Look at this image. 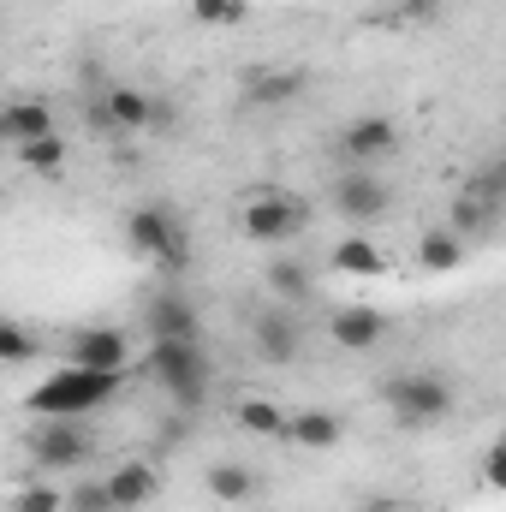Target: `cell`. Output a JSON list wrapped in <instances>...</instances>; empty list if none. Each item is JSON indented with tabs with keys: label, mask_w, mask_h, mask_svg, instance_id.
Here are the masks:
<instances>
[{
	"label": "cell",
	"mask_w": 506,
	"mask_h": 512,
	"mask_svg": "<svg viewBox=\"0 0 506 512\" xmlns=\"http://www.w3.org/2000/svg\"><path fill=\"white\" fill-rule=\"evenodd\" d=\"M143 370H149V382L173 399V411H203L209 382H215V364H209L203 340H149Z\"/></svg>",
	"instance_id": "cell-1"
},
{
	"label": "cell",
	"mask_w": 506,
	"mask_h": 512,
	"mask_svg": "<svg viewBox=\"0 0 506 512\" xmlns=\"http://www.w3.org/2000/svg\"><path fill=\"white\" fill-rule=\"evenodd\" d=\"M191 18L209 30H233V24H245V0H191Z\"/></svg>",
	"instance_id": "cell-26"
},
{
	"label": "cell",
	"mask_w": 506,
	"mask_h": 512,
	"mask_svg": "<svg viewBox=\"0 0 506 512\" xmlns=\"http://www.w3.org/2000/svg\"><path fill=\"white\" fill-rule=\"evenodd\" d=\"M340 435H346V429H340V417H334V411H316V405H310V411L286 417V441H292V447H304V453H334V447H340Z\"/></svg>",
	"instance_id": "cell-16"
},
{
	"label": "cell",
	"mask_w": 506,
	"mask_h": 512,
	"mask_svg": "<svg viewBox=\"0 0 506 512\" xmlns=\"http://www.w3.org/2000/svg\"><path fill=\"white\" fill-rule=\"evenodd\" d=\"M12 512H66V489H54V483H30V489L12 495Z\"/></svg>",
	"instance_id": "cell-27"
},
{
	"label": "cell",
	"mask_w": 506,
	"mask_h": 512,
	"mask_svg": "<svg viewBox=\"0 0 506 512\" xmlns=\"http://www.w3.org/2000/svg\"><path fill=\"white\" fill-rule=\"evenodd\" d=\"M304 90H310V78H304L298 66H251V78H245V108L280 114V108H292Z\"/></svg>",
	"instance_id": "cell-11"
},
{
	"label": "cell",
	"mask_w": 506,
	"mask_h": 512,
	"mask_svg": "<svg viewBox=\"0 0 506 512\" xmlns=\"http://www.w3.org/2000/svg\"><path fill=\"white\" fill-rule=\"evenodd\" d=\"M483 477H489L495 489L506 483V447H489V465H483Z\"/></svg>",
	"instance_id": "cell-31"
},
{
	"label": "cell",
	"mask_w": 506,
	"mask_h": 512,
	"mask_svg": "<svg viewBox=\"0 0 506 512\" xmlns=\"http://www.w3.org/2000/svg\"><path fill=\"white\" fill-rule=\"evenodd\" d=\"M251 346H256V358H262V364H274V370L298 364V352H304V328H298L292 304H268V310H256Z\"/></svg>",
	"instance_id": "cell-8"
},
{
	"label": "cell",
	"mask_w": 506,
	"mask_h": 512,
	"mask_svg": "<svg viewBox=\"0 0 506 512\" xmlns=\"http://www.w3.org/2000/svg\"><path fill=\"white\" fill-rule=\"evenodd\" d=\"M120 382H126V376L66 364L60 376H48V382L30 393V411H36V417H96V411L120 393Z\"/></svg>",
	"instance_id": "cell-3"
},
{
	"label": "cell",
	"mask_w": 506,
	"mask_h": 512,
	"mask_svg": "<svg viewBox=\"0 0 506 512\" xmlns=\"http://www.w3.org/2000/svg\"><path fill=\"white\" fill-rule=\"evenodd\" d=\"M268 304H304L310 292H316V280L304 274V262H292V256H268Z\"/></svg>",
	"instance_id": "cell-17"
},
{
	"label": "cell",
	"mask_w": 506,
	"mask_h": 512,
	"mask_svg": "<svg viewBox=\"0 0 506 512\" xmlns=\"http://www.w3.org/2000/svg\"><path fill=\"white\" fill-rule=\"evenodd\" d=\"M399 149V126L387 120V114H358L352 126L340 131V155L352 161V167H376Z\"/></svg>",
	"instance_id": "cell-9"
},
{
	"label": "cell",
	"mask_w": 506,
	"mask_h": 512,
	"mask_svg": "<svg viewBox=\"0 0 506 512\" xmlns=\"http://www.w3.org/2000/svg\"><path fill=\"white\" fill-rule=\"evenodd\" d=\"M334 268H340V274H381V268H387V256H381L376 239L352 233V239H340V245H334Z\"/></svg>",
	"instance_id": "cell-22"
},
{
	"label": "cell",
	"mask_w": 506,
	"mask_h": 512,
	"mask_svg": "<svg viewBox=\"0 0 506 512\" xmlns=\"http://www.w3.org/2000/svg\"><path fill=\"white\" fill-rule=\"evenodd\" d=\"M96 453V429L90 417H42V429L30 435V459L36 471H78Z\"/></svg>",
	"instance_id": "cell-5"
},
{
	"label": "cell",
	"mask_w": 506,
	"mask_h": 512,
	"mask_svg": "<svg viewBox=\"0 0 506 512\" xmlns=\"http://www.w3.org/2000/svg\"><path fill=\"white\" fill-rule=\"evenodd\" d=\"M239 221H245V239H256V245H286V239L304 233L310 209H304V197H292V191H256Z\"/></svg>",
	"instance_id": "cell-6"
},
{
	"label": "cell",
	"mask_w": 506,
	"mask_h": 512,
	"mask_svg": "<svg viewBox=\"0 0 506 512\" xmlns=\"http://www.w3.org/2000/svg\"><path fill=\"white\" fill-rule=\"evenodd\" d=\"M66 512H114L108 483H78V489H66Z\"/></svg>",
	"instance_id": "cell-28"
},
{
	"label": "cell",
	"mask_w": 506,
	"mask_h": 512,
	"mask_svg": "<svg viewBox=\"0 0 506 512\" xmlns=\"http://www.w3.org/2000/svg\"><path fill=\"white\" fill-rule=\"evenodd\" d=\"M18 161H24L30 173H48V179H54V173L66 167V137H60V131L30 137V143H18Z\"/></svg>",
	"instance_id": "cell-24"
},
{
	"label": "cell",
	"mask_w": 506,
	"mask_h": 512,
	"mask_svg": "<svg viewBox=\"0 0 506 512\" xmlns=\"http://www.w3.org/2000/svg\"><path fill=\"white\" fill-rule=\"evenodd\" d=\"M387 179H381L376 167H346L340 179H334V215L340 221H352V227H370L387 215Z\"/></svg>",
	"instance_id": "cell-7"
},
{
	"label": "cell",
	"mask_w": 506,
	"mask_h": 512,
	"mask_svg": "<svg viewBox=\"0 0 506 512\" xmlns=\"http://www.w3.org/2000/svg\"><path fill=\"white\" fill-rule=\"evenodd\" d=\"M381 405L393 411L399 429H435V423L453 417L459 393H453V382L441 370H405V376L381 382Z\"/></svg>",
	"instance_id": "cell-2"
},
{
	"label": "cell",
	"mask_w": 506,
	"mask_h": 512,
	"mask_svg": "<svg viewBox=\"0 0 506 512\" xmlns=\"http://www.w3.org/2000/svg\"><path fill=\"white\" fill-rule=\"evenodd\" d=\"M495 221H501V215H495L489 203H477L471 191H459V203H453V221H447V233H459L465 245H477V239H489V233H495Z\"/></svg>",
	"instance_id": "cell-19"
},
{
	"label": "cell",
	"mask_w": 506,
	"mask_h": 512,
	"mask_svg": "<svg viewBox=\"0 0 506 512\" xmlns=\"http://www.w3.org/2000/svg\"><path fill=\"white\" fill-rule=\"evenodd\" d=\"M143 328L149 340H203V322H197V304L185 292H155L143 304Z\"/></svg>",
	"instance_id": "cell-10"
},
{
	"label": "cell",
	"mask_w": 506,
	"mask_h": 512,
	"mask_svg": "<svg viewBox=\"0 0 506 512\" xmlns=\"http://www.w3.org/2000/svg\"><path fill=\"white\" fill-rule=\"evenodd\" d=\"M102 483H108L114 512H137V507H149V501L161 495V471H155L149 459H126V465H114Z\"/></svg>",
	"instance_id": "cell-15"
},
{
	"label": "cell",
	"mask_w": 506,
	"mask_h": 512,
	"mask_svg": "<svg viewBox=\"0 0 506 512\" xmlns=\"http://www.w3.org/2000/svg\"><path fill=\"white\" fill-rule=\"evenodd\" d=\"M72 364L78 370H108V376H126L131 346L120 328H78L72 334Z\"/></svg>",
	"instance_id": "cell-13"
},
{
	"label": "cell",
	"mask_w": 506,
	"mask_h": 512,
	"mask_svg": "<svg viewBox=\"0 0 506 512\" xmlns=\"http://www.w3.org/2000/svg\"><path fill=\"white\" fill-rule=\"evenodd\" d=\"M90 126H96V131H120V137L149 131V96H143V90H131V84L108 90L102 102H90Z\"/></svg>",
	"instance_id": "cell-14"
},
{
	"label": "cell",
	"mask_w": 506,
	"mask_h": 512,
	"mask_svg": "<svg viewBox=\"0 0 506 512\" xmlns=\"http://www.w3.org/2000/svg\"><path fill=\"white\" fill-rule=\"evenodd\" d=\"M209 495H215L221 507H245L256 495V471L251 465H233V459H215V465H209Z\"/></svg>",
	"instance_id": "cell-18"
},
{
	"label": "cell",
	"mask_w": 506,
	"mask_h": 512,
	"mask_svg": "<svg viewBox=\"0 0 506 512\" xmlns=\"http://www.w3.org/2000/svg\"><path fill=\"white\" fill-rule=\"evenodd\" d=\"M465 239L459 233H447V227H435V233H423V245H417V256H423V268H435V274H453L459 262H465Z\"/></svg>",
	"instance_id": "cell-23"
},
{
	"label": "cell",
	"mask_w": 506,
	"mask_h": 512,
	"mask_svg": "<svg viewBox=\"0 0 506 512\" xmlns=\"http://www.w3.org/2000/svg\"><path fill=\"white\" fill-rule=\"evenodd\" d=\"M399 18H411V24H435V18H441V0H399Z\"/></svg>",
	"instance_id": "cell-29"
},
{
	"label": "cell",
	"mask_w": 506,
	"mask_h": 512,
	"mask_svg": "<svg viewBox=\"0 0 506 512\" xmlns=\"http://www.w3.org/2000/svg\"><path fill=\"white\" fill-rule=\"evenodd\" d=\"M54 131V114L42 102H18V108H0V137L12 143H30V137H48Z\"/></svg>",
	"instance_id": "cell-20"
},
{
	"label": "cell",
	"mask_w": 506,
	"mask_h": 512,
	"mask_svg": "<svg viewBox=\"0 0 506 512\" xmlns=\"http://www.w3.org/2000/svg\"><path fill=\"white\" fill-rule=\"evenodd\" d=\"M173 126H179V108L161 102V96H149V131H173Z\"/></svg>",
	"instance_id": "cell-30"
},
{
	"label": "cell",
	"mask_w": 506,
	"mask_h": 512,
	"mask_svg": "<svg viewBox=\"0 0 506 512\" xmlns=\"http://www.w3.org/2000/svg\"><path fill=\"white\" fill-rule=\"evenodd\" d=\"M126 251L155 262L161 274H179L191 262V239H185V221L167 209V203H143L126 215Z\"/></svg>",
	"instance_id": "cell-4"
},
{
	"label": "cell",
	"mask_w": 506,
	"mask_h": 512,
	"mask_svg": "<svg viewBox=\"0 0 506 512\" xmlns=\"http://www.w3.org/2000/svg\"><path fill=\"white\" fill-rule=\"evenodd\" d=\"M239 429L262 441H286V411L274 399H239Z\"/></svg>",
	"instance_id": "cell-21"
},
{
	"label": "cell",
	"mask_w": 506,
	"mask_h": 512,
	"mask_svg": "<svg viewBox=\"0 0 506 512\" xmlns=\"http://www.w3.org/2000/svg\"><path fill=\"white\" fill-rule=\"evenodd\" d=\"M36 358H42V340H36L24 322H6V316H0V364L18 370V364H36Z\"/></svg>",
	"instance_id": "cell-25"
},
{
	"label": "cell",
	"mask_w": 506,
	"mask_h": 512,
	"mask_svg": "<svg viewBox=\"0 0 506 512\" xmlns=\"http://www.w3.org/2000/svg\"><path fill=\"white\" fill-rule=\"evenodd\" d=\"M358 512H411V507H405L399 495H370V501H364Z\"/></svg>",
	"instance_id": "cell-32"
},
{
	"label": "cell",
	"mask_w": 506,
	"mask_h": 512,
	"mask_svg": "<svg viewBox=\"0 0 506 512\" xmlns=\"http://www.w3.org/2000/svg\"><path fill=\"white\" fill-rule=\"evenodd\" d=\"M381 334H387V316H381L376 304H340L328 316V340L340 352H376Z\"/></svg>",
	"instance_id": "cell-12"
}]
</instances>
